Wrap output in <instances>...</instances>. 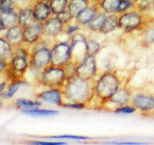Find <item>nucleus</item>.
<instances>
[{
  "mask_svg": "<svg viewBox=\"0 0 154 145\" xmlns=\"http://www.w3.org/2000/svg\"><path fill=\"white\" fill-rule=\"evenodd\" d=\"M2 106H3V103H2V102L1 101V100H0V109L2 108Z\"/></svg>",
  "mask_w": 154,
  "mask_h": 145,
  "instance_id": "c03bdc74",
  "label": "nucleus"
},
{
  "mask_svg": "<svg viewBox=\"0 0 154 145\" xmlns=\"http://www.w3.org/2000/svg\"><path fill=\"white\" fill-rule=\"evenodd\" d=\"M82 26H81L80 25L78 24L76 22H75L74 20L72 23H69L68 25H66L65 26V30H64V33L63 34H65L66 36L70 37L71 36H72L73 34H75L77 32H79L82 30Z\"/></svg>",
  "mask_w": 154,
  "mask_h": 145,
  "instance_id": "473e14b6",
  "label": "nucleus"
},
{
  "mask_svg": "<svg viewBox=\"0 0 154 145\" xmlns=\"http://www.w3.org/2000/svg\"><path fill=\"white\" fill-rule=\"evenodd\" d=\"M152 23H154V19L152 17H149L146 13L134 8L119 15L118 29L125 33H132L137 31L141 32Z\"/></svg>",
  "mask_w": 154,
  "mask_h": 145,
  "instance_id": "20e7f679",
  "label": "nucleus"
},
{
  "mask_svg": "<svg viewBox=\"0 0 154 145\" xmlns=\"http://www.w3.org/2000/svg\"><path fill=\"white\" fill-rule=\"evenodd\" d=\"M118 144H140V143H133V142H120Z\"/></svg>",
  "mask_w": 154,
  "mask_h": 145,
  "instance_id": "79ce46f5",
  "label": "nucleus"
},
{
  "mask_svg": "<svg viewBox=\"0 0 154 145\" xmlns=\"http://www.w3.org/2000/svg\"><path fill=\"white\" fill-rule=\"evenodd\" d=\"M102 49V45L93 37H87L86 41V54L96 56Z\"/></svg>",
  "mask_w": 154,
  "mask_h": 145,
  "instance_id": "c85d7f7f",
  "label": "nucleus"
},
{
  "mask_svg": "<svg viewBox=\"0 0 154 145\" xmlns=\"http://www.w3.org/2000/svg\"><path fill=\"white\" fill-rule=\"evenodd\" d=\"M153 115H154V112H153Z\"/></svg>",
  "mask_w": 154,
  "mask_h": 145,
  "instance_id": "09e8293b",
  "label": "nucleus"
},
{
  "mask_svg": "<svg viewBox=\"0 0 154 145\" xmlns=\"http://www.w3.org/2000/svg\"><path fill=\"white\" fill-rule=\"evenodd\" d=\"M52 50V64L65 67L72 61V49L71 45L67 40H54L51 45Z\"/></svg>",
  "mask_w": 154,
  "mask_h": 145,
  "instance_id": "6e6552de",
  "label": "nucleus"
},
{
  "mask_svg": "<svg viewBox=\"0 0 154 145\" xmlns=\"http://www.w3.org/2000/svg\"><path fill=\"white\" fill-rule=\"evenodd\" d=\"M5 38L11 43L14 48L19 47L24 44V35H23V27L19 25H16L12 27L6 29Z\"/></svg>",
  "mask_w": 154,
  "mask_h": 145,
  "instance_id": "f3484780",
  "label": "nucleus"
},
{
  "mask_svg": "<svg viewBox=\"0 0 154 145\" xmlns=\"http://www.w3.org/2000/svg\"><path fill=\"white\" fill-rule=\"evenodd\" d=\"M68 39L72 49V61L77 63L86 55L87 36L79 31L69 37Z\"/></svg>",
  "mask_w": 154,
  "mask_h": 145,
  "instance_id": "9b49d317",
  "label": "nucleus"
},
{
  "mask_svg": "<svg viewBox=\"0 0 154 145\" xmlns=\"http://www.w3.org/2000/svg\"><path fill=\"white\" fill-rule=\"evenodd\" d=\"M140 43L144 48H148L154 44V23L148 25L144 30L141 31Z\"/></svg>",
  "mask_w": 154,
  "mask_h": 145,
  "instance_id": "5701e85b",
  "label": "nucleus"
},
{
  "mask_svg": "<svg viewBox=\"0 0 154 145\" xmlns=\"http://www.w3.org/2000/svg\"><path fill=\"white\" fill-rule=\"evenodd\" d=\"M66 25L57 16H51L43 23V36L49 40H56L60 35L63 34Z\"/></svg>",
  "mask_w": 154,
  "mask_h": 145,
  "instance_id": "f8f14e48",
  "label": "nucleus"
},
{
  "mask_svg": "<svg viewBox=\"0 0 154 145\" xmlns=\"http://www.w3.org/2000/svg\"><path fill=\"white\" fill-rule=\"evenodd\" d=\"M69 1V0H49L53 14L55 16L60 14L68 9Z\"/></svg>",
  "mask_w": 154,
  "mask_h": 145,
  "instance_id": "c756f323",
  "label": "nucleus"
},
{
  "mask_svg": "<svg viewBox=\"0 0 154 145\" xmlns=\"http://www.w3.org/2000/svg\"><path fill=\"white\" fill-rule=\"evenodd\" d=\"M18 12V25L22 27H26L28 25L33 23L35 20L33 15V10L32 5H27L17 9Z\"/></svg>",
  "mask_w": 154,
  "mask_h": 145,
  "instance_id": "6ab92c4d",
  "label": "nucleus"
},
{
  "mask_svg": "<svg viewBox=\"0 0 154 145\" xmlns=\"http://www.w3.org/2000/svg\"><path fill=\"white\" fill-rule=\"evenodd\" d=\"M17 4L15 0H0V11L1 12L17 10Z\"/></svg>",
  "mask_w": 154,
  "mask_h": 145,
  "instance_id": "72a5a7b5",
  "label": "nucleus"
},
{
  "mask_svg": "<svg viewBox=\"0 0 154 145\" xmlns=\"http://www.w3.org/2000/svg\"><path fill=\"white\" fill-rule=\"evenodd\" d=\"M24 44L31 46L43 38V23L34 21L23 28Z\"/></svg>",
  "mask_w": 154,
  "mask_h": 145,
  "instance_id": "ddd939ff",
  "label": "nucleus"
},
{
  "mask_svg": "<svg viewBox=\"0 0 154 145\" xmlns=\"http://www.w3.org/2000/svg\"><path fill=\"white\" fill-rule=\"evenodd\" d=\"M14 106L16 109L23 111L26 110L41 107L42 106V102L37 99L30 100V99H25V98H19L15 100Z\"/></svg>",
  "mask_w": 154,
  "mask_h": 145,
  "instance_id": "412c9836",
  "label": "nucleus"
},
{
  "mask_svg": "<svg viewBox=\"0 0 154 145\" xmlns=\"http://www.w3.org/2000/svg\"><path fill=\"white\" fill-rule=\"evenodd\" d=\"M6 86H7V83L5 81H0V93L5 90Z\"/></svg>",
  "mask_w": 154,
  "mask_h": 145,
  "instance_id": "ea45409f",
  "label": "nucleus"
},
{
  "mask_svg": "<svg viewBox=\"0 0 154 145\" xmlns=\"http://www.w3.org/2000/svg\"><path fill=\"white\" fill-rule=\"evenodd\" d=\"M30 144L35 145H64L66 144L65 142H49V141H40V140H32V141L28 142Z\"/></svg>",
  "mask_w": 154,
  "mask_h": 145,
  "instance_id": "4c0bfd02",
  "label": "nucleus"
},
{
  "mask_svg": "<svg viewBox=\"0 0 154 145\" xmlns=\"http://www.w3.org/2000/svg\"><path fill=\"white\" fill-rule=\"evenodd\" d=\"M151 8H152V10L154 11V0H152L151 2Z\"/></svg>",
  "mask_w": 154,
  "mask_h": 145,
  "instance_id": "37998d69",
  "label": "nucleus"
},
{
  "mask_svg": "<svg viewBox=\"0 0 154 145\" xmlns=\"http://www.w3.org/2000/svg\"><path fill=\"white\" fill-rule=\"evenodd\" d=\"M14 53V47L5 38L0 37V60L9 62Z\"/></svg>",
  "mask_w": 154,
  "mask_h": 145,
  "instance_id": "4be33fe9",
  "label": "nucleus"
},
{
  "mask_svg": "<svg viewBox=\"0 0 154 145\" xmlns=\"http://www.w3.org/2000/svg\"><path fill=\"white\" fill-rule=\"evenodd\" d=\"M67 79L65 67L51 64L38 74L35 83L44 88H62Z\"/></svg>",
  "mask_w": 154,
  "mask_h": 145,
  "instance_id": "39448f33",
  "label": "nucleus"
},
{
  "mask_svg": "<svg viewBox=\"0 0 154 145\" xmlns=\"http://www.w3.org/2000/svg\"><path fill=\"white\" fill-rule=\"evenodd\" d=\"M22 113L26 115L34 116V117H53V116H56L60 114V112L58 110H52V109H44L41 107L23 110Z\"/></svg>",
  "mask_w": 154,
  "mask_h": 145,
  "instance_id": "cd10ccee",
  "label": "nucleus"
},
{
  "mask_svg": "<svg viewBox=\"0 0 154 145\" xmlns=\"http://www.w3.org/2000/svg\"><path fill=\"white\" fill-rule=\"evenodd\" d=\"M52 139H69V140H87L88 137L85 136H79V135H59V136H52L50 137Z\"/></svg>",
  "mask_w": 154,
  "mask_h": 145,
  "instance_id": "e433bc0d",
  "label": "nucleus"
},
{
  "mask_svg": "<svg viewBox=\"0 0 154 145\" xmlns=\"http://www.w3.org/2000/svg\"><path fill=\"white\" fill-rule=\"evenodd\" d=\"M32 8L35 21L44 23L53 16L49 2L45 0H35L32 4Z\"/></svg>",
  "mask_w": 154,
  "mask_h": 145,
  "instance_id": "dca6fc26",
  "label": "nucleus"
},
{
  "mask_svg": "<svg viewBox=\"0 0 154 145\" xmlns=\"http://www.w3.org/2000/svg\"><path fill=\"white\" fill-rule=\"evenodd\" d=\"M29 47L23 45L14 48V53L9 61V69L14 74L16 80L23 79L30 66Z\"/></svg>",
  "mask_w": 154,
  "mask_h": 145,
  "instance_id": "423d86ee",
  "label": "nucleus"
},
{
  "mask_svg": "<svg viewBox=\"0 0 154 145\" xmlns=\"http://www.w3.org/2000/svg\"><path fill=\"white\" fill-rule=\"evenodd\" d=\"M99 0H92L90 1L89 5L84 10L79 12L75 17L74 20L78 24L85 28L88 24L93 19V18L96 16L97 12L100 11L99 8Z\"/></svg>",
  "mask_w": 154,
  "mask_h": 145,
  "instance_id": "2eb2a0df",
  "label": "nucleus"
},
{
  "mask_svg": "<svg viewBox=\"0 0 154 145\" xmlns=\"http://www.w3.org/2000/svg\"><path fill=\"white\" fill-rule=\"evenodd\" d=\"M53 42L43 36L38 42L29 46L30 66L29 70L33 73L35 79L43 69L52 64L51 45Z\"/></svg>",
  "mask_w": 154,
  "mask_h": 145,
  "instance_id": "7ed1b4c3",
  "label": "nucleus"
},
{
  "mask_svg": "<svg viewBox=\"0 0 154 145\" xmlns=\"http://www.w3.org/2000/svg\"><path fill=\"white\" fill-rule=\"evenodd\" d=\"M61 89L64 102L83 103L88 107L94 96L93 80L81 78L76 75L69 77Z\"/></svg>",
  "mask_w": 154,
  "mask_h": 145,
  "instance_id": "f257e3e1",
  "label": "nucleus"
},
{
  "mask_svg": "<svg viewBox=\"0 0 154 145\" xmlns=\"http://www.w3.org/2000/svg\"><path fill=\"white\" fill-rule=\"evenodd\" d=\"M23 85H27V82L25 81L23 79H19V80H17L11 82L9 84V86H8L7 89L0 93V98H2L3 100L11 99L17 93L19 87Z\"/></svg>",
  "mask_w": 154,
  "mask_h": 145,
  "instance_id": "aec40b11",
  "label": "nucleus"
},
{
  "mask_svg": "<svg viewBox=\"0 0 154 145\" xmlns=\"http://www.w3.org/2000/svg\"><path fill=\"white\" fill-rule=\"evenodd\" d=\"M0 21L5 26L6 28H9L18 24V12L17 10L0 11Z\"/></svg>",
  "mask_w": 154,
  "mask_h": 145,
  "instance_id": "393cba45",
  "label": "nucleus"
},
{
  "mask_svg": "<svg viewBox=\"0 0 154 145\" xmlns=\"http://www.w3.org/2000/svg\"><path fill=\"white\" fill-rule=\"evenodd\" d=\"M121 0H99V8L106 14L116 13Z\"/></svg>",
  "mask_w": 154,
  "mask_h": 145,
  "instance_id": "bb28decb",
  "label": "nucleus"
},
{
  "mask_svg": "<svg viewBox=\"0 0 154 145\" xmlns=\"http://www.w3.org/2000/svg\"><path fill=\"white\" fill-rule=\"evenodd\" d=\"M119 26V14L117 13H112L107 14L106 18L101 29L99 31V33L102 35H108L112 33Z\"/></svg>",
  "mask_w": 154,
  "mask_h": 145,
  "instance_id": "a211bd4d",
  "label": "nucleus"
},
{
  "mask_svg": "<svg viewBox=\"0 0 154 145\" xmlns=\"http://www.w3.org/2000/svg\"><path fill=\"white\" fill-rule=\"evenodd\" d=\"M136 8V2L135 0H121L118 9L116 10L117 14H122L123 12Z\"/></svg>",
  "mask_w": 154,
  "mask_h": 145,
  "instance_id": "7c9ffc66",
  "label": "nucleus"
},
{
  "mask_svg": "<svg viewBox=\"0 0 154 145\" xmlns=\"http://www.w3.org/2000/svg\"><path fill=\"white\" fill-rule=\"evenodd\" d=\"M9 62L0 60V74L5 73L6 70L9 68Z\"/></svg>",
  "mask_w": 154,
  "mask_h": 145,
  "instance_id": "58836bf2",
  "label": "nucleus"
},
{
  "mask_svg": "<svg viewBox=\"0 0 154 145\" xmlns=\"http://www.w3.org/2000/svg\"><path fill=\"white\" fill-rule=\"evenodd\" d=\"M106 16V13H105L103 11L100 10L97 12V14L96 15V16L93 18V20L85 28L87 29L89 31L92 32V33H99L100 30L101 29L102 26L103 24L104 21H105Z\"/></svg>",
  "mask_w": 154,
  "mask_h": 145,
  "instance_id": "b1692460",
  "label": "nucleus"
},
{
  "mask_svg": "<svg viewBox=\"0 0 154 145\" xmlns=\"http://www.w3.org/2000/svg\"><path fill=\"white\" fill-rule=\"evenodd\" d=\"M133 90L126 84H123L117 91L103 104V107H106L109 110H113L117 107H121L131 103Z\"/></svg>",
  "mask_w": 154,
  "mask_h": 145,
  "instance_id": "9d476101",
  "label": "nucleus"
},
{
  "mask_svg": "<svg viewBox=\"0 0 154 145\" xmlns=\"http://www.w3.org/2000/svg\"><path fill=\"white\" fill-rule=\"evenodd\" d=\"M89 3L90 2L87 0H69L67 9L72 13L74 17H75L79 12L86 9L89 5Z\"/></svg>",
  "mask_w": 154,
  "mask_h": 145,
  "instance_id": "a878e982",
  "label": "nucleus"
},
{
  "mask_svg": "<svg viewBox=\"0 0 154 145\" xmlns=\"http://www.w3.org/2000/svg\"><path fill=\"white\" fill-rule=\"evenodd\" d=\"M123 84L122 80L116 70H106L101 74H99L93 80L94 96L92 100L98 102L97 107H103L104 103Z\"/></svg>",
  "mask_w": 154,
  "mask_h": 145,
  "instance_id": "f03ea898",
  "label": "nucleus"
},
{
  "mask_svg": "<svg viewBox=\"0 0 154 145\" xmlns=\"http://www.w3.org/2000/svg\"><path fill=\"white\" fill-rule=\"evenodd\" d=\"M6 29H7V28L5 27V25H4L3 23H2V22L0 21V33H1L2 32L5 31V30H6Z\"/></svg>",
  "mask_w": 154,
  "mask_h": 145,
  "instance_id": "a19ab883",
  "label": "nucleus"
},
{
  "mask_svg": "<svg viewBox=\"0 0 154 145\" xmlns=\"http://www.w3.org/2000/svg\"><path fill=\"white\" fill-rule=\"evenodd\" d=\"M57 16L60 18V20L65 25H68L69 23L73 22L74 19H75V17L72 16V13L68 9H66V10L64 11L62 13H60V14L57 15Z\"/></svg>",
  "mask_w": 154,
  "mask_h": 145,
  "instance_id": "c9c22d12",
  "label": "nucleus"
},
{
  "mask_svg": "<svg viewBox=\"0 0 154 145\" xmlns=\"http://www.w3.org/2000/svg\"><path fill=\"white\" fill-rule=\"evenodd\" d=\"M98 65L96 56L86 54L76 64L75 75L81 78L94 80L99 75Z\"/></svg>",
  "mask_w": 154,
  "mask_h": 145,
  "instance_id": "1a4fd4ad",
  "label": "nucleus"
},
{
  "mask_svg": "<svg viewBox=\"0 0 154 145\" xmlns=\"http://www.w3.org/2000/svg\"><path fill=\"white\" fill-rule=\"evenodd\" d=\"M87 1H89V2H90V1H92V0H87Z\"/></svg>",
  "mask_w": 154,
  "mask_h": 145,
  "instance_id": "de8ad7c7",
  "label": "nucleus"
},
{
  "mask_svg": "<svg viewBox=\"0 0 154 145\" xmlns=\"http://www.w3.org/2000/svg\"><path fill=\"white\" fill-rule=\"evenodd\" d=\"M131 104H133L140 114L152 115L154 112V93L146 89L133 90Z\"/></svg>",
  "mask_w": 154,
  "mask_h": 145,
  "instance_id": "0eeeda50",
  "label": "nucleus"
},
{
  "mask_svg": "<svg viewBox=\"0 0 154 145\" xmlns=\"http://www.w3.org/2000/svg\"><path fill=\"white\" fill-rule=\"evenodd\" d=\"M113 113L117 114H123V115H127V114H135L137 111L136 107L133 104H126L121 107H117L114 108L112 110Z\"/></svg>",
  "mask_w": 154,
  "mask_h": 145,
  "instance_id": "2f4dec72",
  "label": "nucleus"
},
{
  "mask_svg": "<svg viewBox=\"0 0 154 145\" xmlns=\"http://www.w3.org/2000/svg\"><path fill=\"white\" fill-rule=\"evenodd\" d=\"M18 1H23V2H24V1H29V0H18Z\"/></svg>",
  "mask_w": 154,
  "mask_h": 145,
  "instance_id": "49530a36",
  "label": "nucleus"
},
{
  "mask_svg": "<svg viewBox=\"0 0 154 145\" xmlns=\"http://www.w3.org/2000/svg\"><path fill=\"white\" fill-rule=\"evenodd\" d=\"M35 99L42 103H49L61 107L64 103L63 90L61 88H46L35 93Z\"/></svg>",
  "mask_w": 154,
  "mask_h": 145,
  "instance_id": "4468645a",
  "label": "nucleus"
},
{
  "mask_svg": "<svg viewBox=\"0 0 154 145\" xmlns=\"http://www.w3.org/2000/svg\"><path fill=\"white\" fill-rule=\"evenodd\" d=\"M61 107L68 110H82L87 108V105L83 103H75V102H64Z\"/></svg>",
  "mask_w": 154,
  "mask_h": 145,
  "instance_id": "f704fd0d",
  "label": "nucleus"
},
{
  "mask_svg": "<svg viewBox=\"0 0 154 145\" xmlns=\"http://www.w3.org/2000/svg\"><path fill=\"white\" fill-rule=\"evenodd\" d=\"M141 1H146V2H152V0H141Z\"/></svg>",
  "mask_w": 154,
  "mask_h": 145,
  "instance_id": "a18cd8bd",
  "label": "nucleus"
}]
</instances>
